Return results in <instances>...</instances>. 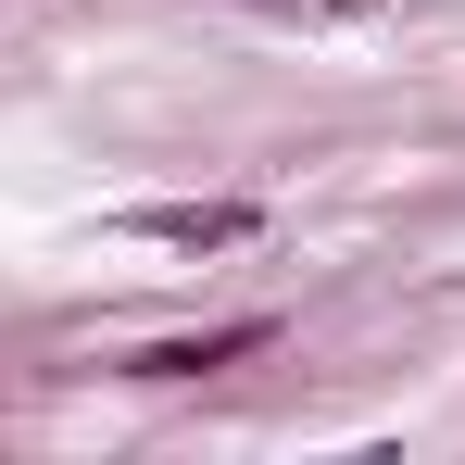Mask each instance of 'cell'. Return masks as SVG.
<instances>
[{
    "label": "cell",
    "mask_w": 465,
    "mask_h": 465,
    "mask_svg": "<svg viewBox=\"0 0 465 465\" xmlns=\"http://www.w3.org/2000/svg\"><path fill=\"white\" fill-rule=\"evenodd\" d=\"M264 340H277V327H264V314H239V327H214V340H163V352H139V365H152V378H202V365L264 352Z\"/></svg>",
    "instance_id": "6da1fadb"
},
{
    "label": "cell",
    "mask_w": 465,
    "mask_h": 465,
    "mask_svg": "<svg viewBox=\"0 0 465 465\" xmlns=\"http://www.w3.org/2000/svg\"><path fill=\"white\" fill-rule=\"evenodd\" d=\"M152 239H189V252H202V239H252V214H239V202H214V214H152Z\"/></svg>",
    "instance_id": "7a4b0ae2"
}]
</instances>
